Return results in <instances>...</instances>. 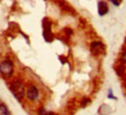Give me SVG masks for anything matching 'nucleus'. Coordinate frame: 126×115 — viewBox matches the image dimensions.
<instances>
[{
  "label": "nucleus",
  "mask_w": 126,
  "mask_h": 115,
  "mask_svg": "<svg viewBox=\"0 0 126 115\" xmlns=\"http://www.w3.org/2000/svg\"><path fill=\"white\" fill-rule=\"evenodd\" d=\"M8 87L11 93L13 94L18 101H23L26 95V83L20 78H14L8 82Z\"/></svg>",
  "instance_id": "nucleus-1"
},
{
  "label": "nucleus",
  "mask_w": 126,
  "mask_h": 115,
  "mask_svg": "<svg viewBox=\"0 0 126 115\" xmlns=\"http://www.w3.org/2000/svg\"><path fill=\"white\" fill-rule=\"evenodd\" d=\"M25 99L29 103H33V105L37 103L41 100V91L36 83L28 82L26 85V95H25Z\"/></svg>",
  "instance_id": "nucleus-2"
},
{
  "label": "nucleus",
  "mask_w": 126,
  "mask_h": 115,
  "mask_svg": "<svg viewBox=\"0 0 126 115\" xmlns=\"http://www.w3.org/2000/svg\"><path fill=\"white\" fill-rule=\"evenodd\" d=\"M15 70L14 61L11 58H4L0 61V75L4 79H12Z\"/></svg>",
  "instance_id": "nucleus-3"
},
{
  "label": "nucleus",
  "mask_w": 126,
  "mask_h": 115,
  "mask_svg": "<svg viewBox=\"0 0 126 115\" xmlns=\"http://www.w3.org/2000/svg\"><path fill=\"white\" fill-rule=\"evenodd\" d=\"M90 52L94 56H99L105 53V46L102 41H92L90 44Z\"/></svg>",
  "instance_id": "nucleus-4"
},
{
  "label": "nucleus",
  "mask_w": 126,
  "mask_h": 115,
  "mask_svg": "<svg viewBox=\"0 0 126 115\" xmlns=\"http://www.w3.org/2000/svg\"><path fill=\"white\" fill-rule=\"evenodd\" d=\"M57 2H59V6L61 7V9H62V11H64V12H68L69 14H75V11H74V8H72V7L69 4H68V2H65L64 0H59Z\"/></svg>",
  "instance_id": "nucleus-5"
},
{
  "label": "nucleus",
  "mask_w": 126,
  "mask_h": 115,
  "mask_svg": "<svg viewBox=\"0 0 126 115\" xmlns=\"http://www.w3.org/2000/svg\"><path fill=\"white\" fill-rule=\"evenodd\" d=\"M108 12H109L108 4H106L105 1H103V0L98 1V14L99 15H100V17H103V15H105Z\"/></svg>",
  "instance_id": "nucleus-6"
},
{
  "label": "nucleus",
  "mask_w": 126,
  "mask_h": 115,
  "mask_svg": "<svg viewBox=\"0 0 126 115\" xmlns=\"http://www.w3.org/2000/svg\"><path fill=\"white\" fill-rule=\"evenodd\" d=\"M110 112H111V108H110V106H108V105H102L100 108L98 109L99 115H109Z\"/></svg>",
  "instance_id": "nucleus-7"
},
{
  "label": "nucleus",
  "mask_w": 126,
  "mask_h": 115,
  "mask_svg": "<svg viewBox=\"0 0 126 115\" xmlns=\"http://www.w3.org/2000/svg\"><path fill=\"white\" fill-rule=\"evenodd\" d=\"M0 115H12L8 109V107L6 106L5 103H2V102L0 103Z\"/></svg>",
  "instance_id": "nucleus-8"
},
{
  "label": "nucleus",
  "mask_w": 126,
  "mask_h": 115,
  "mask_svg": "<svg viewBox=\"0 0 126 115\" xmlns=\"http://www.w3.org/2000/svg\"><path fill=\"white\" fill-rule=\"evenodd\" d=\"M37 115H56L54 112H50V111H47L45 107H40L37 109Z\"/></svg>",
  "instance_id": "nucleus-9"
},
{
  "label": "nucleus",
  "mask_w": 126,
  "mask_h": 115,
  "mask_svg": "<svg viewBox=\"0 0 126 115\" xmlns=\"http://www.w3.org/2000/svg\"><path fill=\"white\" fill-rule=\"evenodd\" d=\"M108 97H109V99H111V100H117V97L114 96V94H113L112 88H109V91H108Z\"/></svg>",
  "instance_id": "nucleus-10"
},
{
  "label": "nucleus",
  "mask_w": 126,
  "mask_h": 115,
  "mask_svg": "<svg viewBox=\"0 0 126 115\" xmlns=\"http://www.w3.org/2000/svg\"><path fill=\"white\" fill-rule=\"evenodd\" d=\"M90 102H91V100L89 99V97H86V99H84V100L81 102V107L82 108H85V106L88 105V103H90Z\"/></svg>",
  "instance_id": "nucleus-11"
},
{
  "label": "nucleus",
  "mask_w": 126,
  "mask_h": 115,
  "mask_svg": "<svg viewBox=\"0 0 126 115\" xmlns=\"http://www.w3.org/2000/svg\"><path fill=\"white\" fill-rule=\"evenodd\" d=\"M120 61H122L123 64H126V49L123 52L122 56H120Z\"/></svg>",
  "instance_id": "nucleus-12"
},
{
  "label": "nucleus",
  "mask_w": 126,
  "mask_h": 115,
  "mask_svg": "<svg viewBox=\"0 0 126 115\" xmlns=\"http://www.w3.org/2000/svg\"><path fill=\"white\" fill-rule=\"evenodd\" d=\"M110 1H111V2H112L114 6H119V5L122 4L123 0H110Z\"/></svg>",
  "instance_id": "nucleus-13"
}]
</instances>
